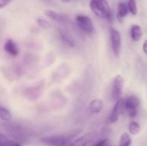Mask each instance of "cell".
Segmentation results:
<instances>
[{"label": "cell", "instance_id": "18", "mask_svg": "<svg viewBox=\"0 0 147 146\" xmlns=\"http://www.w3.org/2000/svg\"><path fill=\"white\" fill-rule=\"evenodd\" d=\"M128 8H129V11L132 15L135 16L137 14L138 9L137 6H136V3L135 0H129L127 3Z\"/></svg>", "mask_w": 147, "mask_h": 146}, {"label": "cell", "instance_id": "6", "mask_svg": "<svg viewBox=\"0 0 147 146\" xmlns=\"http://www.w3.org/2000/svg\"><path fill=\"white\" fill-rule=\"evenodd\" d=\"M125 110L124 107V100L123 98H121L118 101H116V104L113 107V110L109 116V122L111 123H115L118 121L121 115L123 113Z\"/></svg>", "mask_w": 147, "mask_h": 146}, {"label": "cell", "instance_id": "7", "mask_svg": "<svg viewBox=\"0 0 147 146\" xmlns=\"http://www.w3.org/2000/svg\"><path fill=\"white\" fill-rule=\"evenodd\" d=\"M96 134L93 132L85 133L81 137H78L72 143H69L67 146H87L91 143L96 137Z\"/></svg>", "mask_w": 147, "mask_h": 146}, {"label": "cell", "instance_id": "11", "mask_svg": "<svg viewBox=\"0 0 147 146\" xmlns=\"http://www.w3.org/2000/svg\"><path fill=\"white\" fill-rule=\"evenodd\" d=\"M89 111L91 113H94V114H98L103 108V100L100 99L96 98L94 99L89 104Z\"/></svg>", "mask_w": 147, "mask_h": 146}, {"label": "cell", "instance_id": "5", "mask_svg": "<svg viewBox=\"0 0 147 146\" xmlns=\"http://www.w3.org/2000/svg\"><path fill=\"white\" fill-rule=\"evenodd\" d=\"M40 140L48 146H67L69 144L67 137L61 135L47 136L42 137Z\"/></svg>", "mask_w": 147, "mask_h": 146}, {"label": "cell", "instance_id": "19", "mask_svg": "<svg viewBox=\"0 0 147 146\" xmlns=\"http://www.w3.org/2000/svg\"><path fill=\"white\" fill-rule=\"evenodd\" d=\"M37 23H38L40 27H42V28H50L51 27V24L47 20H45L44 19H42V18H39L37 19Z\"/></svg>", "mask_w": 147, "mask_h": 146}, {"label": "cell", "instance_id": "17", "mask_svg": "<svg viewBox=\"0 0 147 146\" xmlns=\"http://www.w3.org/2000/svg\"><path fill=\"white\" fill-rule=\"evenodd\" d=\"M11 114L7 108L0 106V118L4 121H9L11 119Z\"/></svg>", "mask_w": 147, "mask_h": 146}, {"label": "cell", "instance_id": "9", "mask_svg": "<svg viewBox=\"0 0 147 146\" xmlns=\"http://www.w3.org/2000/svg\"><path fill=\"white\" fill-rule=\"evenodd\" d=\"M4 50L7 54L11 57H16L19 54V49L17 44L11 39H9L6 41L4 44Z\"/></svg>", "mask_w": 147, "mask_h": 146}, {"label": "cell", "instance_id": "23", "mask_svg": "<svg viewBox=\"0 0 147 146\" xmlns=\"http://www.w3.org/2000/svg\"><path fill=\"white\" fill-rule=\"evenodd\" d=\"M128 112V114H129V116L131 117V118H134L137 116L138 112L137 109H135V110H129Z\"/></svg>", "mask_w": 147, "mask_h": 146}, {"label": "cell", "instance_id": "12", "mask_svg": "<svg viewBox=\"0 0 147 146\" xmlns=\"http://www.w3.org/2000/svg\"><path fill=\"white\" fill-rule=\"evenodd\" d=\"M129 12V11L127 4L123 2L119 3L117 11V19L119 22H123V19L128 15Z\"/></svg>", "mask_w": 147, "mask_h": 146}, {"label": "cell", "instance_id": "20", "mask_svg": "<svg viewBox=\"0 0 147 146\" xmlns=\"http://www.w3.org/2000/svg\"><path fill=\"white\" fill-rule=\"evenodd\" d=\"M109 145H110V140L109 138H105L96 143L94 146H109Z\"/></svg>", "mask_w": 147, "mask_h": 146}, {"label": "cell", "instance_id": "4", "mask_svg": "<svg viewBox=\"0 0 147 146\" xmlns=\"http://www.w3.org/2000/svg\"><path fill=\"white\" fill-rule=\"evenodd\" d=\"M110 37L113 52L116 57H118L120 54L121 48V36L117 29L111 28L110 29Z\"/></svg>", "mask_w": 147, "mask_h": 146}, {"label": "cell", "instance_id": "16", "mask_svg": "<svg viewBox=\"0 0 147 146\" xmlns=\"http://www.w3.org/2000/svg\"><path fill=\"white\" fill-rule=\"evenodd\" d=\"M131 144V139L127 133H123L121 135L119 141V146H130Z\"/></svg>", "mask_w": 147, "mask_h": 146}, {"label": "cell", "instance_id": "14", "mask_svg": "<svg viewBox=\"0 0 147 146\" xmlns=\"http://www.w3.org/2000/svg\"><path fill=\"white\" fill-rule=\"evenodd\" d=\"M59 34H60V40H62V42H63L65 45L68 46V47H75L76 43H75V41L73 39V37H72L70 34H68L66 31H65L64 30L62 29H59Z\"/></svg>", "mask_w": 147, "mask_h": 146}, {"label": "cell", "instance_id": "21", "mask_svg": "<svg viewBox=\"0 0 147 146\" xmlns=\"http://www.w3.org/2000/svg\"><path fill=\"white\" fill-rule=\"evenodd\" d=\"M6 146H22L20 143H18L17 142L14 141V140H7V142L5 143Z\"/></svg>", "mask_w": 147, "mask_h": 146}, {"label": "cell", "instance_id": "25", "mask_svg": "<svg viewBox=\"0 0 147 146\" xmlns=\"http://www.w3.org/2000/svg\"><path fill=\"white\" fill-rule=\"evenodd\" d=\"M142 49H143V52L145 54L147 55V40L144 41L143 44V47H142Z\"/></svg>", "mask_w": 147, "mask_h": 146}, {"label": "cell", "instance_id": "22", "mask_svg": "<svg viewBox=\"0 0 147 146\" xmlns=\"http://www.w3.org/2000/svg\"><path fill=\"white\" fill-rule=\"evenodd\" d=\"M14 0H0V9L5 7Z\"/></svg>", "mask_w": 147, "mask_h": 146}, {"label": "cell", "instance_id": "8", "mask_svg": "<svg viewBox=\"0 0 147 146\" xmlns=\"http://www.w3.org/2000/svg\"><path fill=\"white\" fill-rule=\"evenodd\" d=\"M44 14H45L46 17L50 18V19L57 21V22H65L68 19V17H67V15H65L64 14H61V13L57 12V11H55L53 10L46 9L44 11Z\"/></svg>", "mask_w": 147, "mask_h": 146}, {"label": "cell", "instance_id": "15", "mask_svg": "<svg viewBox=\"0 0 147 146\" xmlns=\"http://www.w3.org/2000/svg\"><path fill=\"white\" fill-rule=\"evenodd\" d=\"M141 127L140 125L136 121H131L129 123V131L133 135H136L140 132Z\"/></svg>", "mask_w": 147, "mask_h": 146}, {"label": "cell", "instance_id": "28", "mask_svg": "<svg viewBox=\"0 0 147 146\" xmlns=\"http://www.w3.org/2000/svg\"><path fill=\"white\" fill-rule=\"evenodd\" d=\"M0 106H1V105H0Z\"/></svg>", "mask_w": 147, "mask_h": 146}, {"label": "cell", "instance_id": "2", "mask_svg": "<svg viewBox=\"0 0 147 146\" xmlns=\"http://www.w3.org/2000/svg\"><path fill=\"white\" fill-rule=\"evenodd\" d=\"M76 23L81 30L88 34H93L96 31L93 21L89 17L83 14H78L76 17Z\"/></svg>", "mask_w": 147, "mask_h": 146}, {"label": "cell", "instance_id": "26", "mask_svg": "<svg viewBox=\"0 0 147 146\" xmlns=\"http://www.w3.org/2000/svg\"><path fill=\"white\" fill-rule=\"evenodd\" d=\"M60 1L63 3H69L71 1V0H60Z\"/></svg>", "mask_w": 147, "mask_h": 146}, {"label": "cell", "instance_id": "13", "mask_svg": "<svg viewBox=\"0 0 147 146\" xmlns=\"http://www.w3.org/2000/svg\"><path fill=\"white\" fill-rule=\"evenodd\" d=\"M143 35V31H142V27L138 24H133L131 27L130 29V36L131 38L135 42H137L140 40Z\"/></svg>", "mask_w": 147, "mask_h": 146}, {"label": "cell", "instance_id": "3", "mask_svg": "<svg viewBox=\"0 0 147 146\" xmlns=\"http://www.w3.org/2000/svg\"><path fill=\"white\" fill-rule=\"evenodd\" d=\"M123 84H124V80L121 74H118L114 77L113 80V84H112L111 94L113 100L115 101H118L121 98H122Z\"/></svg>", "mask_w": 147, "mask_h": 146}, {"label": "cell", "instance_id": "1", "mask_svg": "<svg viewBox=\"0 0 147 146\" xmlns=\"http://www.w3.org/2000/svg\"><path fill=\"white\" fill-rule=\"evenodd\" d=\"M90 8L99 18L112 21L113 14L107 0H90Z\"/></svg>", "mask_w": 147, "mask_h": 146}, {"label": "cell", "instance_id": "24", "mask_svg": "<svg viewBox=\"0 0 147 146\" xmlns=\"http://www.w3.org/2000/svg\"><path fill=\"white\" fill-rule=\"evenodd\" d=\"M7 140H8V139L7 138V137H6V136H4V135H2L0 133V143L5 145L6 142H7Z\"/></svg>", "mask_w": 147, "mask_h": 146}, {"label": "cell", "instance_id": "27", "mask_svg": "<svg viewBox=\"0 0 147 146\" xmlns=\"http://www.w3.org/2000/svg\"><path fill=\"white\" fill-rule=\"evenodd\" d=\"M0 146H6L5 145H4V144H1V143H0Z\"/></svg>", "mask_w": 147, "mask_h": 146}, {"label": "cell", "instance_id": "10", "mask_svg": "<svg viewBox=\"0 0 147 146\" xmlns=\"http://www.w3.org/2000/svg\"><path fill=\"white\" fill-rule=\"evenodd\" d=\"M139 105H140V100L136 96H129L126 99V100H124V107L125 110L126 111L137 109Z\"/></svg>", "mask_w": 147, "mask_h": 146}]
</instances>
